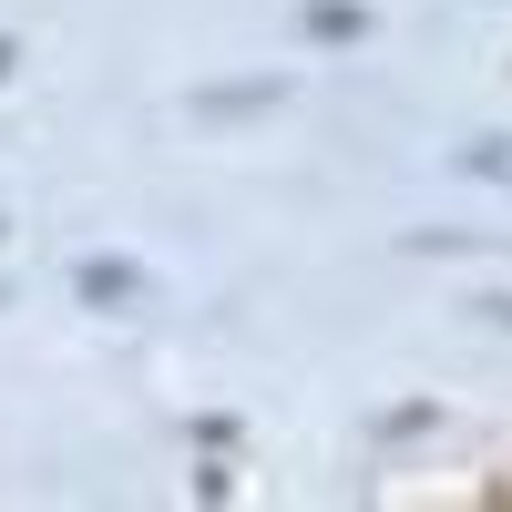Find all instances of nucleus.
<instances>
[{
  "instance_id": "4",
  "label": "nucleus",
  "mask_w": 512,
  "mask_h": 512,
  "mask_svg": "<svg viewBox=\"0 0 512 512\" xmlns=\"http://www.w3.org/2000/svg\"><path fill=\"white\" fill-rule=\"evenodd\" d=\"M492 318H502V328H512V297H492Z\"/></svg>"
},
{
  "instance_id": "1",
  "label": "nucleus",
  "mask_w": 512,
  "mask_h": 512,
  "mask_svg": "<svg viewBox=\"0 0 512 512\" xmlns=\"http://www.w3.org/2000/svg\"><path fill=\"white\" fill-rule=\"evenodd\" d=\"M72 287L93 297V308H123V297H144V267H123V256H93V267H82Z\"/></svg>"
},
{
  "instance_id": "5",
  "label": "nucleus",
  "mask_w": 512,
  "mask_h": 512,
  "mask_svg": "<svg viewBox=\"0 0 512 512\" xmlns=\"http://www.w3.org/2000/svg\"><path fill=\"white\" fill-rule=\"evenodd\" d=\"M0 72H11V41H0Z\"/></svg>"
},
{
  "instance_id": "3",
  "label": "nucleus",
  "mask_w": 512,
  "mask_h": 512,
  "mask_svg": "<svg viewBox=\"0 0 512 512\" xmlns=\"http://www.w3.org/2000/svg\"><path fill=\"white\" fill-rule=\"evenodd\" d=\"M461 164H472V175H502V185H512V144H502V134H492V144H472Z\"/></svg>"
},
{
  "instance_id": "2",
  "label": "nucleus",
  "mask_w": 512,
  "mask_h": 512,
  "mask_svg": "<svg viewBox=\"0 0 512 512\" xmlns=\"http://www.w3.org/2000/svg\"><path fill=\"white\" fill-rule=\"evenodd\" d=\"M308 31H328V41H359V31H369V11H349V0H338V11H328V0H308Z\"/></svg>"
}]
</instances>
